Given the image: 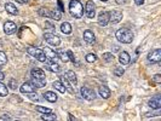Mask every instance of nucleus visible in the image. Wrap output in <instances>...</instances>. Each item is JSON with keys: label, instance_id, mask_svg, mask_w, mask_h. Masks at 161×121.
<instances>
[{"label": "nucleus", "instance_id": "nucleus-1", "mask_svg": "<svg viewBox=\"0 0 161 121\" xmlns=\"http://www.w3.org/2000/svg\"><path fill=\"white\" fill-rule=\"evenodd\" d=\"M115 38L118 39V41H120L122 44H131L133 41V33L130 29L121 28V29H118L116 30Z\"/></svg>", "mask_w": 161, "mask_h": 121}, {"label": "nucleus", "instance_id": "nucleus-2", "mask_svg": "<svg viewBox=\"0 0 161 121\" xmlns=\"http://www.w3.org/2000/svg\"><path fill=\"white\" fill-rule=\"evenodd\" d=\"M69 11H70V15L74 18H81L84 16V5L79 0H70Z\"/></svg>", "mask_w": 161, "mask_h": 121}, {"label": "nucleus", "instance_id": "nucleus-3", "mask_svg": "<svg viewBox=\"0 0 161 121\" xmlns=\"http://www.w3.org/2000/svg\"><path fill=\"white\" fill-rule=\"evenodd\" d=\"M27 52H28V55H30L32 57H34V58L38 59L39 62L45 63L46 56H45V53H44L43 50H40V49H38V47H34V46H28V47H27Z\"/></svg>", "mask_w": 161, "mask_h": 121}, {"label": "nucleus", "instance_id": "nucleus-4", "mask_svg": "<svg viewBox=\"0 0 161 121\" xmlns=\"http://www.w3.org/2000/svg\"><path fill=\"white\" fill-rule=\"evenodd\" d=\"M148 61L152 63H159L161 61V50L154 49L148 53Z\"/></svg>", "mask_w": 161, "mask_h": 121}, {"label": "nucleus", "instance_id": "nucleus-5", "mask_svg": "<svg viewBox=\"0 0 161 121\" xmlns=\"http://www.w3.org/2000/svg\"><path fill=\"white\" fill-rule=\"evenodd\" d=\"M44 39H45L50 45H52V46H60V45H61V39H60L57 35L52 34V33H46V34L44 35Z\"/></svg>", "mask_w": 161, "mask_h": 121}, {"label": "nucleus", "instance_id": "nucleus-6", "mask_svg": "<svg viewBox=\"0 0 161 121\" xmlns=\"http://www.w3.org/2000/svg\"><path fill=\"white\" fill-rule=\"evenodd\" d=\"M85 12H86V16L88 18H93L94 15H96V5L93 4L92 0H88L86 2V6H85Z\"/></svg>", "mask_w": 161, "mask_h": 121}, {"label": "nucleus", "instance_id": "nucleus-7", "mask_svg": "<svg viewBox=\"0 0 161 121\" xmlns=\"http://www.w3.org/2000/svg\"><path fill=\"white\" fill-rule=\"evenodd\" d=\"M148 106L152 108V109H155V110H159L161 108V96L160 95H155L154 97H152L148 102Z\"/></svg>", "mask_w": 161, "mask_h": 121}, {"label": "nucleus", "instance_id": "nucleus-8", "mask_svg": "<svg viewBox=\"0 0 161 121\" xmlns=\"http://www.w3.org/2000/svg\"><path fill=\"white\" fill-rule=\"evenodd\" d=\"M81 92V96H82V98H85V99H87V101H92V99H94V91H92L90 87H87V86H82L80 90Z\"/></svg>", "mask_w": 161, "mask_h": 121}, {"label": "nucleus", "instance_id": "nucleus-9", "mask_svg": "<svg viewBox=\"0 0 161 121\" xmlns=\"http://www.w3.org/2000/svg\"><path fill=\"white\" fill-rule=\"evenodd\" d=\"M121 19H122V13H121L120 11L113 10V11L109 12V22H111L113 24L119 23Z\"/></svg>", "mask_w": 161, "mask_h": 121}, {"label": "nucleus", "instance_id": "nucleus-10", "mask_svg": "<svg viewBox=\"0 0 161 121\" xmlns=\"http://www.w3.org/2000/svg\"><path fill=\"white\" fill-rule=\"evenodd\" d=\"M16 30H17V25H16L13 22L7 21V22L4 23V32H5V34L11 35V34L16 33Z\"/></svg>", "mask_w": 161, "mask_h": 121}, {"label": "nucleus", "instance_id": "nucleus-11", "mask_svg": "<svg viewBox=\"0 0 161 121\" xmlns=\"http://www.w3.org/2000/svg\"><path fill=\"white\" fill-rule=\"evenodd\" d=\"M97 21H98V24H99V25L105 27V25L109 23V12H107V11H102V12L98 15Z\"/></svg>", "mask_w": 161, "mask_h": 121}, {"label": "nucleus", "instance_id": "nucleus-12", "mask_svg": "<svg viewBox=\"0 0 161 121\" xmlns=\"http://www.w3.org/2000/svg\"><path fill=\"white\" fill-rule=\"evenodd\" d=\"M44 53H45V56H46V59L49 58L50 61H53V62H57L58 61V55H57V52H55L52 49H50V47H45L44 50Z\"/></svg>", "mask_w": 161, "mask_h": 121}, {"label": "nucleus", "instance_id": "nucleus-13", "mask_svg": "<svg viewBox=\"0 0 161 121\" xmlns=\"http://www.w3.org/2000/svg\"><path fill=\"white\" fill-rule=\"evenodd\" d=\"M19 91L22 93H30V92H35V86L33 85L32 81H27L24 84H22V86L19 87Z\"/></svg>", "mask_w": 161, "mask_h": 121}, {"label": "nucleus", "instance_id": "nucleus-14", "mask_svg": "<svg viewBox=\"0 0 161 121\" xmlns=\"http://www.w3.org/2000/svg\"><path fill=\"white\" fill-rule=\"evenodd\" d=\"M64 78L68 80V82H69L72 86H77V84H78V79H77V75H75L74 72H72V70H67L66 74H64Z\"/></svg>", "mask_w": 161, "mask_h": 121}, {"label": "nucleus", "instance_id": "nucleus-15", "mask_svg": "<svg viewBox=\"0 0 161 121\" xmlns=\"http://www.w3.org/2000/svg\"><path fill=\"white\" fill-rule=\"evenodd\" d=\"M45 63H46V68H47L50 72H52V73H60V72H61V67H60V64H58L57 62H53V61L47 62V59H46Z\"/></svg>", "mask_w": 161, "mask_h": 121}, {"label": "nucleus", "instance_id": "nucleus-16", "mask_svg": "<svg viewBox=\"0 0 161 121\" xmlns=\"http://www.w3.org/2000/svg\"><path fill=\"white\" fill-rule=\"evenodd\" d=\"M84 40L88 44V45H93L94 44V41H96V38H94V34H93V32H91V30H85L84 32Z\"/></svg>", "mask_w": 161, "mask_h": 121}, {"label": "nucleus", "instance_id": "nucleus-17", "mask_svg": "<svg viewBox=\"0 0 161 121\" xmlns=\"http://www.w3.org/2000/svg\"><path fill=\"white\" fill-rule=\"evenodd\" d=\"M30 75H32V78H34V79H45V72H44L43 69H39V68L32 69Z\"/></svg>", "mask_w": 161, "mask_h": 121}, {"label": "nucleus", "instance_id": "nucleus-18", "mask_svg": "<svg viewBox=\"0 0 161 121\" xmlns=\"http://www.w3.org/2000/svg\"><path fill=\"white\" fill-rule=\"evenodd\" d=\"M131 58H130V55L126 52V51H122L120 55H119V62L122 64V66H127L130 63Z\"/></svg>", "mask_w": 161, "mask_h": 121}, {"label": "nucleus", "instance_id": "nucleus-19", "mask_svg": "<svg viewBox=\"0 0 161 121\" xmlns=\"http://www.w3.org/2000/svg\"><path fill=\"white\" fill-rule=\"evenodd\" d=\"M98 92H99V96L102 98H104V99H108L110 97V90H109L108 86H104V85L101 86L99 90H98Z\"/></svg>", "mask_w": 161, "mask_h": 121}, {"label": "nucleus", "instance_id": "nucleus-20", "mask_svg": "<svg viewBox=\"0 0 161 121\" xmlns=\"http://www.w3.org/2000/svg\"><path fill=\"white\" fill-rule=\"evenodd\" d=\"M5 10H6V12H9L10 15H17V13H18L17 7H16L12 2H6V4H5Z\"/></svg>", "mask_w": 161, "mask_h": 121}, {"label": "nucleus", "instance_id": "nucleus-21", "mask_svg": "<svg viewBox=\"0 0 161 121\" xmlns=\"http://www.w3.org/2000/svg\"><path fill=\"white\" fill-rule=\"evenodd\" d=\"M44 98H45L46 101L51 102V103H55V102L57 101V95H56L55 92H52V91H47V92L44 93Z\"/></svg>", "mask_w": 161, "mask_h": 121}, {"label": "nucleus", "instance_id": "nucleus-22", "mask_svg": "<svg viewBox=\"0 0 161 121\" xmlns=\"http://www.w3.org/2000/svg\"><path fill=\"white\" fill-rule=\"evenodd\" d=\"M50 17L55 21H60L62 18V11L60 8H53L52 11H50Z\"/></svg>", "mask_w": 161, "mask_h": 121}, {"label": "nucleus", "instance_id": "nucleus-23", "mask_svg": "<svg viewBox=\"0 0 161 121\" xmlns=\"http://www.w3.org/2000/svg\"><path fill=\"white\" fill-rule=\"evenodd\" d=\"M61 30H62V33L63 34H70L72 33V25H70V23H68V22H63L62 24H61Z\"/></svg>", "mask_w": 161, "mask_h": 121}, {"label": "nucleus", "instance_id": "nucleus-24", "mask_svg": "<svg viewBox=\"0 0 161 121\" xmlns=\"http://www.w3.org/2000/svg\"><path fill=\"white\" fill-rule=\"evenodd\" d=\"M32 82H33V85L35 87L41 89V87H44L46 85V79H34V78H32Z\"/></svg>", "mask_w": 161, "mask_h": 121}, {"label": "nucleus", "instance_id": "nucleus-25", "mask_svg": "<svg viewBox=\"0 0 161 121\" xmlns=\"http://www.w3.org/2000/svg\"><path fill=\"white\" fill-rule=\"evenodd\" d=\"M52 86H53V87H55V89H56L58 92H61V93H64V92L67 91V89L64 87V85L62 84V81H61V80H57V81H55Z\"/></svg>", "mask_w": 161, "mask_h": 121}, {"label": "nucleus", "instance_id": "nucleus-26", "mask_svg": "<svg viewBox=\"0 0 161 121\" xmlns=\"http://www.w3.org/2000/svg\"><path fill=\"white\" fill-rule=\"evenodd\" d=\"M41 119H43V120H46V121H55L57 119V116H56V114H53V113H47V114H43V115H41Z\"/></svg>", "mask_w": 161, "mask_h": 121}, {"label": "nucleus", "instance_id": "nucleus-27", "mask_svg": "<svg viewBox=\"0 0 161 121\" xmlns=\"http://www.w3.org/2000/svg\"><path fill=\"white\" fill-rule=\"evenodd\" d=\"M7 95H9V90H7L6 85H4L0 81V97H6Z\"/></svg>", "mask_w": 161, "mask_h": 121}, {"label": "nucleus", "instance_id": "nucleus-28", "mask_svg": "<svg viewBox=\"0 0 161 121\" xmlns=\"http://www.w3.org/2000/svg\"><path fill=\"white\" fill-rule=\"evenodd\" d=\"M35 110L41 113V114H47V113H52V110L50 108H45V107H41V106H36L35 107Z\"/></svg>", "mask_w": 161, "mask_h": 121}, {"label": "nucleus", "instance_id": "nucleus-29", "mask_svg": "<svg viewBox=\"0 0 161 121\" xmlns=\"http://www.w3.org/2000/svg\"><path fill=\"white\" fill-rule=\"evenodd\" d=\"M102 57H103V59H104L105 62H108V63H110V62L114 61V55L110 53V52H105V53H103Z\"/></svg>", "mask_w": 161, "mask_h": 121}, {"label": "nucleus", "instance_id": "nucleus-30", "mask_svg": "<svg viewBox=\"0 0 161 121\" xmlns=\"http://www.w3.org/2000/svg\"><path fill=\"white\" fill-rule=\"evenodd\" d=\"M57 55H58V57L62 59V62H64V63H67L68 61H69V58H68V55H67V52H63V51H58L57 52Z\"/></svg>", "mask_w": 161, "mask_h": 121}, {"label": "nucleus", "instance_id": "nucleus-31", "mask_svg": "<svg viewBox=\"0 0 161 121\" xmlns=\"http://www.w3.org/2000/svg\"><path fill=\"white\" fill-rule=\"evenodd\" d=\"M85 59H86V62H88V63H93V62L97 61V56H96L94 53H88V55H86Z\"/></svg>", "mask_w": 161, "mask_h": 121}, {"label": "nucleus", "instance_id": "nucleus-32", "mask_svg": "<svg viewBox=\"0 0 161 121\" xmlns=\"http://www.w3.org/2000/svg\"><path fill=\"white\" fill-rule=\"evenodd\" d=\"M61 81H62V84L64 85V87L67 89V90H69L70 92H73V89H72V85L68 82V80L64 78V76H61Z\"/></svg>", "mask_w": 161, "mask_h": 121}, {"label": "nucleus", "instance_id": "nucleus-33", "mask_svg": "<svg viewBox=\"0 0 161 121\" xmlns=\"http://www.w3.org/2000/svg\"><path fill=\"white\" fill-rule=\"evenodd\" d=\"M124 73H125V69H124L122 67H116V68L114 69V75H115V76H122Z\"/></svg>", "mask_w": 161, "mask_h": 121}, {"label": "nucleus", "instance_id": "nucleus-34", "mask_svg": "<svg viewBox=\"0 0 161 121\" xmlns=\"http://www.w3.org/2000/svg\"><path fill=\"white\" fill-rule=\"evenodd\" d=\"M39 15L43 17H50V11L45 7H41V8H39Z\"/></svg>", "mask_w": 161, "mask_h": 121}, {"label": "nucleus", "instance_id": "nucleus-35", "mask_svg": "<svg viewBox=\"0 0 161 121\" xmlns=\"http://www.w3.org/2000/svg\"><path fill=\"white\" fill-rule=\"evenodd\" d=\"M6 62H7V57H6V55H5L2 51H0V66L6 64Z\"/></svg>", "mask_w": 161, "mask_h": 121}, {"label": "nucleus", "instance_id": "nucleus-36", "mask_svg": "<svg viewBox=\"0 0 161 121\" xmlns=\"http://www.w3.org/2000/svg\"><path fill=\"white\" fill-rule=\"evenodd\" d=\"M9 87H10L11 90H16V87H17V81H16L15 79H11V80L9 81Z\"/></svg>", "mask_w": 161, "mask_h": 121}, {"label": "nucleus", "instance_id": "nucleus-37", "mask_svg": "<svg viewBox=\"0 0 161 121\" xmlns=\"http://www.w3.org/2000/svg\"><path fill=\"white\" fill-rule=\"evenodd\" d=\"M28 95H29L28 97H29L30 99H33V101H39V97H38L39 95H38V93H34V92H30V93H28Z\"/></svg>", "mask_w": 161, "mask_h": 121}, {"label": "nucleus", "instance_id": "nucleus-38", "mask_svg": "<svg viewBox=\"0 0 161 121\" xmlns=\"http://www.w3.org/2000/svg\"><path fill=\"white\" fill-rule=\"evenodd\" d=\"M67 55H68V58H69V61H72L73 63L75 62V57H74V53L72 52V51H67Z\"/></svg>", "mask_w": 161, "mask_h": 121}, {"label": "nucleus", "instance_id": "nucleus-39", "mask_svg": "<svg viewBox=\"0 0 161 121\" xmlns=\"http://www.w3.org/2000/svg\"><path fill=\"white\" fill-rule=\"evenodd\" d=\"M153 81H154V82H156V84H160V82H161V75H160V74H156V75H154V78H153Z\"/></svg>", "mask_w": 161, "mask_h": 121}, {"label": "nucleus", "instance_id": "nucleus-40", "mask_svg": "<svg viewBox=\"0 0 161 121\" xmlns=\"http://www.w3.org/2000/svg\"><path fill=\"white\" fill-rule=\"evenodd\" d=\"M57 2H58V6H60V10L63 12V11H64V7H63V5H62V1H61V0H57Z\"/></svg>", "mask_w": 161, "mask_h": 121}, {"label": "nucleus", "instance_id": "nucleus-41", "mask_svg": "<svg viewBox=\"0 0 161 121\" xmlns=\"http://www.w3.org/2000/svg\"><path fill=\"white\" fill-rule=\"evenodd\" d=\"M135 2H136V5L141 6V5H143V4H144V0H135Z\"/></svg>", "mask_w": 161, "mask_h": 121}, {"label": "nucleus", "instance_id": "nucleus-42", "mask_svg": "<svg viewBox=\"0 0 161 121\" xmlns=\"http://www.w3.org/2000/svg\"><path fill=\"white\" fill-rule=\"evenodd\" d=\"M45 25L49 27V29H52V28H53V25H52L51 23H49V22H45Z\"/></svg>", "mask_w": 161, "mask_h": 121}, {"label": "nucleus", "instance_id": "nucleus-43", "mask_svg": "<svg viewBox=\"0 0 161 121\" xmlns=\"http://www.w3.org/2000/svg\"><path fill=\"white\" fill-rule=\"evenodd\" d=\"M4 79H5V74L2 72H0V81H2Z\"/></svg>", "mask_w": 161, "mask_h": 121}, {"label": "nucleus", "instance_id": "nucleus-44", "mask_svg": "<svg viewBox=\"0 0 161 121\" xmlns=\"http://www.w3.org/2000/svg\"><path fill=\"white\" fill-rule=\"evenodd\" d=\"M17 2H19V4H26V2H28V0H16Z\"/></svg>", "mask_w": 161, "mask_h": 121}, {"label": "nucleus", "instance_id": "nucleus-45", "mask_svg": "<svg viewBox=\"0 0 161 121\" xmlns=\"http://www.w3.org/2000/svg\"><path fill=\"white\" fill-rule=\"evenodd\" d=\"M115 1H116V2L119 4V5H121V4H124V2L126 1V0H115Z\"/></svg>", "mask_w": 161, "mask_h": 121}, {"label": "nucleus", "instance_id": "nucleus-46", "mask_svg": "<svg viewBox=\"0 0 161 121\" xmlns=\"http://www.w3.org/2000/svg\"><path fill=\"white\" fill-rule=\"evenodd\" d=\"M101 1H108V0H101Z\"/></svg>", "mask_w": 161, "mask_h": 121}]
</instances>
